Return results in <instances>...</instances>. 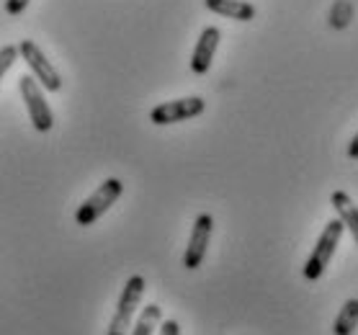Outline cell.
Returning a JSON list of instances; mask_svg holds the SVG:
<instances>
[{
  "label": "cell",
  "mask_w": 358,
  "mask_h": 335,
  "mask_svg": "<svg viewBox=\"0 0 358 335\" xmlns=\"http://www.w3.org/2000/svg\"><path fill=\"white\" fill-rule=\"evenodd\" d=\"M124 194V183L119 178H106L101 186L90 194L80 206H78V212H75V222L80 224V227H90L96 220H101L103 214L111 209V206L122 199Z\"/></svg>",
  "instance_id": "cell-1"
},
{
  "label": "cell",
  "mask_w": 358,
  "mask_h": 335,
  "mask_svg": "<svg viewBox=\"0 0 358 335\" xmlns=\"http://www.w3.org/2000/svg\"><path fill=\"white\" fill-rule=\"evenodd\" d=\"M145 276H129V281L124 284L122 297H119V304H116V312L111 322H108L106 335H129L131 322H134V315L139 310V302L145 297Z\"/></svg>",
  "instance_id": "cell-2"
},
{
  "label": "cell",
  "mask_w": 358,
  "mask_h": 335,
  "mask_svg": "<svg viewBox=\"0 0 358 335\" xmlns=\"http://www.w3.org/2000/svg\"><path fill=\"white\" fill-rule=\"evenodd\" d=\"M343 232H345V227H343L341 220H330L325 224V229H322V235H320V240H317V245H315V250H312V255H310V261L304 263V278H307V281H317V278L325 273L327 263L333 261L335 250L341 245Z\"/></svg>",
  "instance_id": "cell-3"
},
{
  "label": "cell",
  "mask_w": 358,
  "mask_h": 335,
  "mask_svg": "<svg viewBox=\"0 0 358 335\" xmlns=\"http://www.w3.org/2000/svg\"><path fill=\"white\" fill-rule=\"evenodd\" d=\"M18 55L26 59V65H29V70H31L34 80L41 83V88L49 90V93H57V90L62 88V78H59V73L52 67L47 55L36 47V41L24 39L21 44H18Z\"/></svg>",
  "instance_id": "cell-4"
},
{
  "label": "cell",
  "mask_w": 358,
  "mask_h": 335,
  "mask_svg": "<svg viewBox=\"0 0 358 335\" xmlns=\"http://www.w3.org/2000/svg\"><path fill=\"white\" fill-rule=\"evenodd\" d=\"M203 108H206V101H203L201 96L165 101V104H157V106L150 111V122L157 124V127H168V124H178V122H186V119L201 116Z\"/></svg>",
  "instance_id": "cell-5"
},
{
  "label": "cell",
  "mask_w": 358,
  "mask_h": 335,
  "mask_svg": "<svg viewBox=\"0 0 358 335\" xmlns=\"http://www.w3.org/2000/svg\"><path fill=\"white\" fill-rule=\"evenodd\" d=\"M18 85H21V99H24L26 108H29L34 129L49 131L55 127V114H52L49 104L44 101V96H41V85L34 80V75H24V78L18 80Z\"/></svg>",
  "instance_id": "cell-6"
},
{
  "label": "cell",
  "mask_w": 358,
  "mask_h": 335,
  "mask_svg": "<svg viewBox=\"0 0 358 335\" xmlns=\"http://www.w3.org/2000/svg\"><path fill=\"white\" fill-rule=\"evenodd\" d=\"M214 232V217L212 214H199L194 222V229H191V237H188L186 253H183V266L188 271H196L206 258V248H209V240H212Z\"/></svg>",
  "instance_id": "cell-7"
},
{
  "label": "cell",
  "mask_w": 358,
  "mask_h": 335,
  "mask_svg": "<svg viewBox=\"0 0 358 335\" xmlns=\"http://www.w3.org/2000/svg\"><path fill=\"white\" fill-rule=\"evenodd\" d=\"M220 39L222 34L217 26H206L196 41V50L191 55V70L196 75H206L209 73V67L214 62V55H217V47H220Z\"/></svg>",
  "instance_id": "cell-8"
},
{
  "label": "cell",
  "mask_w": 358,
  "mask_h": 335,
  "mask_svg": "<svg viewBox=\"0 0 358 335\" xmlns=\"http://www.w3.org/2000/svg\"><path fill=\"white\" fill-rule=\"evenodd\" d=\"M203 6L217 16L232 18V21H252L255 6L248 0H203Z\"/></svg>",
  "instance_id": "cell-9"
},
{
  "label": "cell",
  "mask_w": 358,
  "mask_h": 335,
  "mask_svg": "<svg viewBox=\"0 0 358 335\" xmlns=\"http://www.w3.org/2000/svg\"><path fill=\"white\" fill-rule=\"evenodd\" d=\"M330 204H333V209L338 212V220L343 222V227L353 235V240H356V245H358V206L353 204V199H350L345 191H333Z\"/></svg>",
  "instance_id": "cell-10"
},
{
  "label": "cell",
  "mask_w": 358,
  "mask_h": 335,
  "mask_svg": "<svg viewBox=\"0 0 358 335\" xmlns=\"http://www.w3.org/2000/svg\"><path fill=\"white\" fill-rule=\"evenodd\" d=\"M358 327V299H348L333 322V335H353Z\"/></svg>",
  "instance_id": "cell-11"
},
{
  "label": "cell",
  "mask_w": 358,
  "mask_h": 335,
  "mask_svg": "<svg viewBox=\"0 0 358 335\" xmlns=\"http://www.w3.org/2000/svg\"><path fill=\"white\" fill-rule=\"evenodd\" d=\"M160 320H163V310L157 304H147L145 310L139 312L137 322L131 325L129 335H152L160 325Z\"/></svg>",
  "instance_id": "cell-12"
},
{
  "label": "cell",
  "mask_w": 358,
  "mask_h": 335,
  "mask_svg": "<svg viewBox=\"0 0 358 335\" xmlns=\"http://www.w3.org/2000/svg\"><path fill=\"white\" fill-rule=\"evenodd\" d=\"M350 21H353V6H350V0H335L333 8H330V16H327L330 29L341 31V29H345Z\"/></svg>",
  "instance_id": "cell-13"
},
{
  "label": "cell",
  "mask_w": 358,
  "mask_h": 335,
  "mask_svg": "<svg viewBox=\"0 0 358 335\" xmlns=\"http://www.w3.org/2000/svg\"><path fill=\"white\" fill-rule=\"evenodd\" d=\"M16 59H18V47H13V44H6V47L0 50V80H3V75L13 67V62H16Z\"/></svg>",
  "instance_id": "cell-14"
},
{
  "label": "cell",
  "mask_w": 358,
  "mask_h": 335,
  "mask_svg": "<svg viewBox=\"0 0 358 335\" xmlns=\"http://www.w3.org/2000/svg\"><path fill=\"white\" fill-rule=\"evenodd\" d=\"M31 0H6V13L8 16H21L26 8H29Z\"/></svg>",
  "instance_id": "cell-15"
},
{
  "label": "cell",
  "mask_w": 358,
  "mask_h": 335,
  "mask_svg": "<svg viewBox=\"0 0 358 335\" xmlns=\"http://www.w3.org/2000/svg\"><path fill=\"white\" fill-rule=\"evenodd\" d=\"M160 335H180V325L176 320H165L160 322Z\"/></svg>",
  "instance_id": "cell-16"
},
{
  "label": "cell",
  "mask_w": 358,
  "mask_h": 335,
  "mask_svg": "<svg viewBox=\"0 0 358 335\" xmlns=\"http://www.w3.org/2000/svg\"><path fill=\"white\" fill-rule=\"evenodd\" d=\"M348 157H350V160H358V131L353 134V139H350V145H348Z\"/></svg>",
  "instance_id": "cell-17"
}]
</instances>
